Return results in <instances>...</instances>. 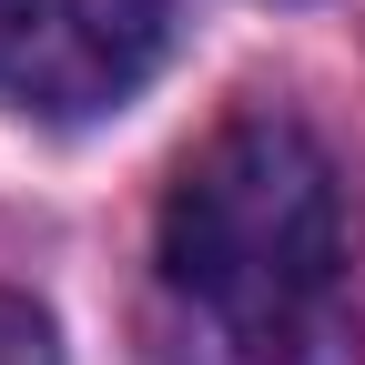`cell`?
Listing matches in <instances>:
<instances>
[{
  "label": "cell",
  "instance_id": "2",
  "mask_svg": "<svg viewBox=\"0 0 365 365\" xmlns=\"http://www.w3.org/2000/svg\"><path fill=\"white\" fill-rule=\"evenodd\" d=\"M173 0H0V112L102 122L153 81Z\"/></svg>",
  "mask_w": 365,
  "mask_h": 365
},
{
  "label": "cell",
  "instance_id": "3",
  "mask_svg": "<svg viewBox=\"0 0 365 365\" xmlns=\"http://www.w3.org/2000/svg\"><path fill=\"white\" fill-rule=\"evenodd\" d=\"M0 365H61L51 314H41L31 294H11V284H0Z\"/></svg>",
  "mask_w": 365,
  "mask_h": 365
},
{
  "label": "cell",
  "instance_id": "1",
  "mask_svg": "<svg viewBox=\"0 0 365 365\" xmlns=\"http://www.w3.org/2000/svg\"><path fill=\"white\" fill-rule=\"evenodd\" d=\"M345 254L355 203L335 153L274 102L223 112L153 223L163 365H365Z\"/></svg>",
  "mask_w": 365,
  "mask_h": 365
}]
</instances>
